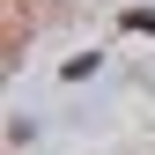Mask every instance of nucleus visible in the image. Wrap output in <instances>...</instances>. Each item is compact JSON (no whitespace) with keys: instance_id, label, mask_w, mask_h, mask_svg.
<instances>
[{"instance_id":"obj_1","label":"nucleus","mask_w":155,"mask_h":155,"mask_svg":"<svg viewBox=\"0 0 155 155\" xmlns=\"http://www.w3.org/2000/svg\"><path fill=\"white\" fill-rule=\"evenodd\" d=\"M126 30H155V8H126Z\"/></svg>"}]
</instances>
